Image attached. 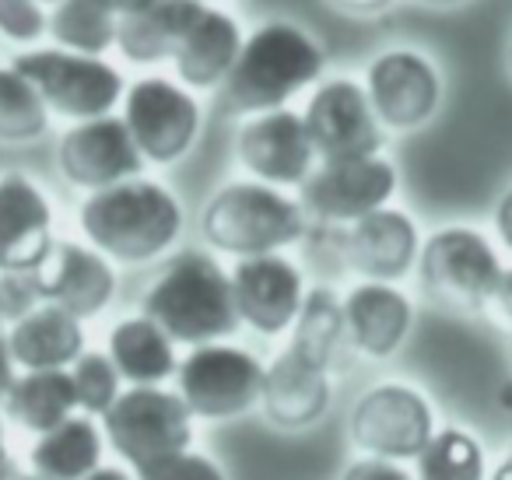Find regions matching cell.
I'll return each instance as SVG.
<instances>
[{
  "mask_svg": "<svg viewBox=\"0 0 512 480\" xmlns=\"http://www.w3.org/2000/svg\"><path fill=\"white\" fill-rule=\"evenodd\" d=\"M78 225L99 253L116 263H148L172 249L183 232V204L158 179L130 176L92 190L78 207Z\"/></svg>",
  "mask_w": 512,
  "mask_h": 480,
  "instance_id": "1",
  "label": "cell"
},
{
  "mask_svg": "<svg viewBox=\"0 0 512 480\" xmlns=\"http://www.w3.org/2000/svg\"><path fill=\"white\" fill-rule=\"evenodd\" d=\"M327 53L306 29L292 22L256 25L235 57L228 78L221 81V99L232 113L253 116L281 109L323 78Z\"/></svg>",
  "mask_w": 512,
  "mask_h": 480,
  "instance_id": "2",
  "label": "cell"
},
{
  "mask_svg": "<svg viewBox=\"0 0 512 480\" xmlns=\"http://www.w3.org/2000/svg\"><path fill=\"white\" fill-rule=\"evenodd\" d=\"M141 312L186 347L225 340L242 326L232 274H225V267L204 249H183L172 256L144 291Z\"/></svg>",
  "mask_w": 512,
  "mask_h": 480,
  "instance_id": "3",
  "label": "cell"
},
{
  "mask_svg": "<svg viewBox=\"0 0 512 480\" xmlns=\"http://www.w3.org/2000/svg\"><path fill=\"white\" fill-rule=\"evenodd\" d=\"M309 214L295 197L271 183H228L207 200L200 232L207 246L235 260L260 253H281L306 235Z\"/></svg>",
  "mask_w": 512,
  "mask_h": 480,
  "instance_id": "4",
  "label": "cell"
},
{
  "mask_svg": "<svg viewBox=\"0 0 512 480\" xmlns=\"http://www.w3.org/2000/svg\"><path fill=\"white\" fill-rule=\"evenodd\" d=\"M418 281L446 312H484L502 281V260L477 228H439L418 249Z\"/></svg>",
  "mask_w": 512,
  "mask_h": 480,
  "instance_id": "5",
  "label": "cell"
},
{
  "mask_svg": "<svg viewBox=\"0 0 512 480\" xmlns=\"http://www.w3.org/2000/svg\"><path fill=\"white\" fill-rule=\"evenodd\" d=\"M11 64L36 85L50 113H60L74 123L113 113L127 92V81L116 71V64L95 53L53 46V50L18 53Z\"/></svg>",
  "mask_w": 512,
  "mask_h": 480,
  "instance_id": "6",
  "label": "cell"
},
{
  "mask_svg": "<svg viewBox=\"0 0 512 480\" xmlns=\"http://www.w3.org/2000/svg\"><path fill=\"white\" fill-rule=\"evenodd\" d=\"M102 435L113 452L141 466L190 449L193 414L186 400L162 386H130L102 414Z\"/></svg>",
  "mask_w": 512,
  "mask_h": 480,
  "instance_id": "7",
  "label": "cell"
},
{
  "mask_svg": "<svg viewBox=\"0 0 512 480\" xmlns=\"http://www.w3.org/2000/svg\"><path fill=\"white\" fill-rule=\"evenodd\" d=\"M176 393L186 400L193 417L204 421H232L260 403L264 389V365L246 347L211 340L190 347L176 368Z\"/></svg>",
  "mask_w": 512,
  "mask_h": 480,
  "instance_id": "8",
  "label": "cell"
},
{
  "mask_svg": "<svg viewBox=\"0 0 512 480\" xmlns=\"http://www.w3.org/2000/svg\"><path fill=\"white\" fill-rule=\"evenodd\" d=\"M397 183V169L383 155L330 158V162H316V169L299 186V204L320 225L344 228L390 204Z\"/></svg>",
  "mask_w": 512,
  "mask_h": 480,
  "instance_id": "9",
  "label": "cell"
},
{
  "mask_svg": "<svg viewBox=\"0 0 512 480\" xmlns=\"http://www.w3.org/2000/svg\"><path fill=\"white\" fill-rule=\"evenodd\" d=\"M123 120L144 162L172 165L193 148L200 134V102L183 81L141 78L123 92Z\"/></svg>",
  "mask_w": 512,
  "mask_h": 480,
  "instance_id": "10",
  "label": "cell"
},
{
  "mask_svg": "<svg viewBox=\"0 0 512 480\" xmlns=\"http://www.w3.org/2000/svg\"><path fill=\"white\" fill-rule=\"evenodd\" d=\"M351 438L365 456L418 459L435 435V410L425 393L404 382H383L358 396L351 410Z\"/></svg>",
  "mask_w": 512,
  "mask_h": 480,
  "instance_id": "11",
  "label": "cell"
},
{
  "mask_svg": "<svg viewBox=\"0 0 512 480\" xmlns=\"http://www.w3.org/2000/svg\"><path fill=\"white\" fill-rule=\"evenodd\" d=\"M365 92L386 130H418L439 113L442 74L414 46H393L365 67Z\"/></svg>",
  "mask_w": 512,
  "mask_h": 480,
  "instance_id": "12",
  "label": "cell"
},
{
  "mask_svg": "<svg viewBox=\"0 0 512 480\" xmlns=\"http://www.w3.org/2000/svg\"><path fill=\"white\" fill-rule=\"evenodd\" d=\"M302 120H306L309 141H313L320 162L383 151L386 127L379 123L365 85L355 78L320 81L302 109Z\"/></svg>",
  "mask_w": 512,
  "mask_h": 480,
  "instance_id": "13",
  "label": "cell"
},
{
  "mask_svg": "<svg viewBox=\"0 0 512 480\" xmlns=\"http://www.w3.org/2000/svg\"><path fill=\"white\" fill-rule=\"evenodd\" d=\"M235 155L249 176L271 186H302L320 162L306 120L288 106L246 116L235 137Z\"/></svg>",
  "mask_w": 512,
  "mask_h": 480,
  "instance_id": "14",
  "label": "cell"
},
{
  "mask_svg": "<svg viewBox=\"0 0 512 480\" xmlns=\"http://www.w3.org/2000/svg\"><path fill=\"white\" fill-rule=\"evenodd\" d=\"M57 165L67 183L81 186V190H102V186L141 176L144 155L130 134L127 120L106 113L92 116V120H78L60 137Z\"/></svg>",
  "mask_w": 512,
  "mask_h": 480,
  "instance_id": "15",
  "label": "cell"
},
{
  "mask_svg": "<svg viewBox=\"0 0 512 480\" xmlns=\"http://www.w3.org/2000/svg\"><path fill=\"white\" fill-rule=\"evenodd\" d=\"M232 295L239 319L264 337L292 330L306 298V277L288 256L260 253L242 256L232 267Z\"/></svg>",
  "mask_w": 512,
  "mask_h": 480,
  "instance_id": "16",
  "label": "cell"
},
{
  "mask_svg": "<svg viewBox=\"0 0 512 480\" xmlns=\"http://www.w3.org/2000/svg\"><path fill=\"white\" fill-rule=\"evenodd\" d=\"M421 235L418 225L400 207H379L365 218L344 225L341 235V256L355 274L365 281H390L397 284L400 277L411 274L418 263Z\"/></svg>",
  "mask_w": 512,
  "mask_h": 480,
  "instance_id": "17",
  "label": "cell"
},
{
  "mask_svg": "<svg viewBox=\"0 0 512 480\" xmlns=\"http://www.w3.org/2000/svg\"><path fill=\"white\" fill-rule=\"evenodd\" d=\"M43 302H53L78 319H92L113 302L116 270L106 253L81 242H53V253L36 270Z\"/></svg>",
  "mask_w": 512,
  "mask_h": 480,
  "instance_id": "18",
  "label": "cell"
},
{
  "mask_svg": "<svg viewBox=\"0 0 512 480\" xmlns=\"http://www.w3.org/2000/svg\"><path fill=\"white\" fill-rule=\"evenodd\" d=\"M53 253V211L46 193L22 172L0 176V274L39 270Z\"/></svg>",
  "mask_w": 512,
  "mask_h": 480,
  "instance_id": "19",
  "label": "cell"
},
{
  "mask_svg": "<svg viewBox=\"0 0 512 480\" xmlns=\"http://www.w3.org/2000/svg\"><path fill=\"white\" fill-rule=\"evenodd\" d=\"M344 333L358 354L383 361L404 347L414 326V305L397 284L362 281L344 295Z\"/></svg>",
  "mask_w": 512,
  "mask_h": 480,
  "instance_id": "20",
  "label": "cell"
},
{
  "mask_svg": "<svg viewBox=\"0 0 512 480\" xmlns=\"http://www.w3.org/2000/svg\"><path fill=\"white\" fill-rule=\"evenodd\" d=\"M330 407V375L323 365L302 358L299 351L285 347L271 365L264 368V389H260V410L281 431L313 428Z\"/></svg>",
  "mask_w": 512,
  "mask_h": 480,
  "instance_id": "21",
  "label": "cell"
},
{
  "mask_svg": "<svg viewBox=\"0 0 512 480\" xmlns=\"http://www.w3.org/2000/svg\"><path fill=\"white\" fill-rule=\"evenodd\" d=\"M242 29L228 11L204 4L200 15L190 22V29L183 32L176 53H172V67L176 78L183 81L190 92H211L221 88V81L228 78L235 57L242 50Z\"/></svg>",
  "mask_w": 512,
  "mask_h": 480,
  "instance_id": "22",
  "label": "cell"
},
{
  "mask_svg": "<svg viewBox=\"0 0 512 480\" xmlns=\"http://www.w3.org/2000/svg\"><path fill=\"white\" fill-rule=\"evenodd\" d=\"M8 344L25 372L71 368L81 358V351H85V330H81L78 316H71V312L53 302H43L29 316L11 323Z\"/></svg>",
  "mask_w": 512,
  "mask_h": 480,
  "instance_id": "23",
  "label": "cell"
},
{
  "mask_svg": "<svg viewBox=\"0 0 512 480\" xmlns=\"http://www.w3.org/2000/svg\"><path fill=\"white\" fill-rule=\"evenodd\" d=\"M204 0H148L137 11L120 18L116 25V50L130 60V64H162L172 60L183 32L200 15Z\"/></svg>",
  "mask_w": 512,
  "mask_h": 480,
  "instance_id": "24",
  "label": "cell"
},
{
  "mask_svg": "<svg viewBox=\"0 0 512 480\" xmlns=\"http://www.w3.org/2000/svg\"><path fill=\"white\" fill-rule=\"evenodd\" d=\"M109 358L130 386H158V382L172 379L179 368L176 340L144 312L113 326Z\"/></svg>",
  "mask_w": 512,
  "mask_h": 480,
  "instance_id": "25",
  "label": "cell"
},
{
  "mask_svg": "<svg viewBox=\"0 0 512 480\" xmlns=\"http://www.w3.org/2000/svg\"><path fill=\"white\" fill-rule=\"evenodd\" d=\"M102 442L106 435L92 414H71L57 428L43 431L39 442L32 445L29 463L39 480H81L102 466Z\"/></svg>",
  "mask_w": 512,
  "mask_h": 480,
  "instance_id": "26",
  "label": "cell"
},
{
  "mask_svg": "<svg viewBox=\"0 0 512 480\" xmlns=\"http://www.w3.org/2000/svg\"><path fill=\"white\" fill-rule=\"evenodd\" d=\"M4 410L11 421H18L32 435L57 428L78 410L71 372L67 368H39V372L18 375L11 393L4 396Z\"/></svg>",
  "mask_w": 512,
  "mask_h": 480,
  "instance_id": "27",
  "label": "cell"
},
{
  "mask_svg": "<svg viewBox=\"0 0 512 480\" xmlns=\"http://www.w3.org/2000/svg\"><path fill=\"white\" fill-rule=\"evenodd\" d=\"M344 340H348V333H344L341 298H337L330 288L306 291L299 316H295V323H292V340H288V347L299 351L302 358L330 368Z\"/></svg>",
  "mask_w": 512,
  "mask_h": 480,
  "instance_id": "28",
  "label": "cell"
},
{
  "mask_svg": "<svg viewBox=\"0 0 512 480\" xmlns=\"http://www.w3.org/2000/svg\"><path fill=\"white\" fill-rule=\"evenodd\" d=\"M116 25L120 18L102 0H57L46 18V32L57 39V46L95 57L116 46Z\"/></svg>",
  "mask_w": 512,
  "mask_h": 480,
  "instance_id": "29",
  "label": "cell"
},
{
  "mask_svg": "<svg viewBox=\"0 0 512 480\" xmlns=\"http://www.w3.org/2000/svg\"><path fill=\"white\" fill-rule=\"evenodd\" d=\"M50 127V106L15 64L0 67V144H32Z\"/></svg>",
  "mask_w": 512,
  "mask_h": 480,
  "instance_id": "30",
  "label": "cell"
},
{
  "mask_svg": "<svg viewBox=\"0 0 512 480\" xmlns=\"http://www.w3.org/2000/svg\"><path fill=\"white\" fill-rule=\"evenodd\" d=\"M414 480H484V452L463 428H442L418 452Z\"/></svg>",
  "mask_w": 512,
  "mask_h": 480,
  "instance_id": "31",
  "label": "cell"
},
{
  "mask_svg": "<svg viewBox=\"0 0 512 480\" xmlns=\"http://www.w3.org/2000/svg\"><path fill=\"white\" fill-rule=\"evenodd\" d=\"M71 379H74V393H78V410L92 417H102L113 400L123 393L120 382V368L113 365L109 351H81V358L71 365Z\"/></svg>",
  "mask_w": 512,
  "mask_h": 480,
  "instance_id": "32",
  "label": "cell"
},
{
  "mask_svg": "<svg viewBox=\"0 0 512 480\" xmlns=\"http://www.w3.org/2000/svg\"><path fill=\"white\" fill-rule=\"evenodd\" d=\"M137 480H225L221 466L204 452H172V456L151 459L137 466Z\"/></svg>",
  "mask_w": 512,
  "mask_h": 480,
  "instance_id": "33",
  "label": "cell"
},
{
  "mask_svg": "<svg viewBox=\"0 0 512 480\" xmlns=\"http://www.w3.org/2000/svg\"><path fill=\"white\" fill-rule=\"evenodd\" d=\"M36 305H43L36 270H4L0 274V323H18Z\"/></svg>",
  "mask_w": 512,
  "mask_h": 480,
  "instance_id": "34",
  "label": "cell"
},
{
  "mask_svg": "<svg viewBox=\"0 0 512 480\" xmlns=\"http://www.w3.org/2000/svg\"><path fill=\"white\" fill-rule=\"evenodd\" d=\"M46 18L39 0H0V36L11 43H36L46 36Z\"/></svg>",
  "mask_w": 512,
  "mask_h": 480,
  "instance_id": "35",
  "label": "cell"
},
{
  "mask_svg": "<svg viewBox=\"0 0 512 480\" xmlns=\"http://www.w3.org/2000/svg\"><path fill=\"white\" fill-rule=\"evenodd\" d=\"M341 480H414L397 459H383V456H365L344 470Z\"/></svg>",
  "mask_w": 512,
  "mask_h": 480,
  "instance_id": "36",
  "label": "cell"
},
{
  "mask_svg": "<svg viewBox=\"0 0 512 480\" xmlns=\"http://www.w3.org/2000/svg\"><path fill=\"white\" fill-rule=\"evenodd\" d=\"M484 312H488L491 323H495L498 330L512 337V270H502V281H498L495 295H491V302Z\"/></svg>",
  "mask_w": 512,
  "mask_h": 480,
  "instance_id": "37",
  "label": "cell"
},
{
  "mask_svg": "<svg viewBox=\"0 0 512 480\" xmlns=\"http://www.w3.org/2000/svg\"><path fill=\"white\" fill-rule=\"evenodd\" d=\"M327 4L351 18H379V15H386L397 0H327Z\"/></svg>",
  "mask_w": 512,
  "mask_h": 480,
  "instance_id": "38",
  "label": "cell"
},
{
  "mask_svg": "<svg viewBox=\"0 0 512 480\" xmlns=\"http://www.w3.org/2000/svg\"><path fill=\"white\" fill-rule=\"evenodd\" d=\"M15 354H11V344H8V333H0V403H4V396L11 393V386H15Z\"/></svg>",
  "mask_w": 512,
  "mask_h": 480,
  "instance_id": "39",
  "label": "cell"
},
{
  "mask_svg": "<svg viewBox=\"0 0 512 480\" xmlns=\"http://www.w3.org/2000/svg\"><path fill=\"white\" fill-rule=\"evenodd\" d=\"M495 232L502 239V246L512 249V190H505L502 200L495 204Z\"/></svg>",
  "mask_w": 512,
  "mask_h": 480,
  "instance_id": "40",
  "label": "cell"
},
{
  "mask_svg": "<svg viewBox=\"0 0 512 480\" xmlns=\"http://www.w3.org/2000/svg\"><path fill=\"white\" fill-rule=\"evenodd\" d=\"M495 407H498V414H502V421L512 428V379L498 382V389H495Z\"/></svg>",
  "mask_w": 512,
  "mask_h": 480,
  "instance_id": "41",
  "label": "cell"
},
{
  "mask_svg": "<svg viewBox=\"0 0 512 480\" xmlns=\"http://www.w3.org/2000/svg\"><path fill=\"white\" fill-rule=\"evenodd\" d=\"M81 480H130V473L120 470V466H95V470Z\"/></svg>",
  "mask_w": 512,
  "mask_h": 480,
  "instance_id": "42",
  "label": "cell"
},
{
  "mask_svg": "<svg viewBox=\"0 0 512 480\" xmlns=\"http://www.w3.org/2000/svg\"><path fill=\"white\" fill-rule=\"evenodd\" d=\"M0 480H39L36 473H25V470H18L15 463H11V456L8 459H0Z\"/></svg>",
  "mask_w": 512,
  "mask_h": 480,
  "instance_id": "43",
  "label": "cell"
},
{
  "mask_svg": "<svg viewBox=\"0 0 512 480\" xmlns=\"http://www.w3.org/2000/svg\"><path fill=\"white\" fill-rule=\"evenodd\" d=\"M102 4H106L116 18H123V15H130V11L141 8V4H148V0H102Z\"/></svg>",
  "mask_w": 512,
  "mask_h": 480,
  "instance_id": "44",
  "label": "cell"
},
{
  "mask_svg": "<svg viewBox=\"0 0 512 480\" xmlns=\"http://www.w3.org/2000/svg\"><path fill=\"white\" fill-rule=\"evenodd\" d=\"M491 480H512V452L498 463V470L491 473Z\"/></svg>",
  "mask_w": 512,
  "mask_h": 480,
  "instance_id": "45",
  "label": "cell"
},
{
  "mask_svg": "<svg viewBox=\"0 0 512 480\" xmlns=\"http://www.w3.org/2000/svg\"><path fill=\"white\" fill-rule=\"evenodd\" d=\"M418 4H425V8H456L463 0H418Z\"/></svg>",
  "mask_w": 512,
  "mask_h": 480,
  "instance_id": "46",
  "label": "cell"
},
{
  "mask_svg": "<svg viewBox=\"0 0 512 480\" xmlns=\"http://www.w3.org/2000/svg\"><path fill=\"white\" fill-rule=\"evenodd\" d=\"M0 459H8V445H4V424H0Z\"/></svg>",
  "mask_w": 512,
  "mask_h": 480,
  "instance_id": "47",
  "label": "cell"
},
{
  "mask_svg": "<svg viewBox=\"0 0 512 480\" xmlns=\"http://www.w3.org/2000/svg\"><path fill=\"white\" fill-rule=\"evenodd\" d=\"M509 71H512V43H509Z\"/></svg>",
  "mask_w": 512,
  "mask_h": 480,
  "instance_id": "48",
  "label": "cell"
},
{
  "mask_svg": "<svg viewBox=\"0 0 512 480\" xmlns=\"http://www.w3.org/2000/svg\"><path fill=\"white\" fill-rule=\"evenodd\" d=\"M39 4H57V0H39Z\"/></svg>",
  "mask_w": 512,
  "mask_h": 480,
  "instance_id": "49",
  "label": "cell"
},
{
  "mask_svg": "<svg viewBox=\"0 0 512 480\" xmlns=\"http://www.w3.org/2000/svg\"><path fill=\"white\" fill-rule=\"evenodd\" d=\"M204 4H214V0H204Z\"/></svg>",
  "mask_w": 512,
  "mask_h": 480,
  "instance_id": "50",
  "label": "cell"
},
{
  "mask_svg": "<svg viewBox=\"0 0 512 480\" xmlns=\"http://www.w3.org/2000/svg\"><path fill=\"white\" fill-rule=\"evenodd\" d=\"M509 340H512V337H509Z\"/></svg>",
  "mask_w": 512,
  "mask_h": 480,
  "instance_id": "51",
  "label": "cell"
}]
</instances>
